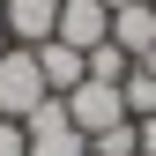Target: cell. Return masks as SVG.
Returning a JSON list of instances; mask_svg holds the SVG:
<instances>
[{
    "mask_svg": "<svg viewBox=\"0 0 156 156\" xmlns=\"http://www.w3.org/2000/svg\"><path fill=\"white\" fill-rule=\"evenodd\" d=\"M0 52H8V45H0Z\"/></svg>",
    "mask_w": 156,
    "mask_h": 156,
    "instance_id": "obj_15",
    "label": "cell"
},
{
    "mask_svg": "<svg viewBox=\"0 0 156 156\" xmlns=\"http://www.w3.org/2000/svg\"><path fill=\"white\" fill-rule=\"evenodd\" d=\"M60 104H67L74 134H104V126H119V119H126V104H119V82H82V89H67Z\"/></svg>",
    "mask_w": 156,
    "mask_h": 156,
    "instance_id": "obj_3",
    "label": "cell"
},
{
    "mask_svg": "<svg viewBox=\"0 0 156 156\" xmlns=\"http://www.w3.org/2000/svg\"><path fill=\"white\" fill-rule=\"evenodd\" d=\"M0 15H8V0H0Z\"/></svg>",
    "mask_w": 156,
    "mask_h": 156,
    "instance_id": "obj_14",
    "label": "cell"
},
{
    "mask_svg": "<svg viewBox=\"0 0 156 156\" xmlns=\"http://www.w3.org/2000/svg\"><path fill=\"white\" fill-rule=\"evenodd\" d=\"M149 8H156V0H149Z\"/></svg>",
    "mask_w": 156,
    "mask_h": 156,
    "instance_id": "obj_16",
    "label": "cell"
},
{
    "mask_svg": "<svg viewBox=\"0 0 156 156\" xmlns=\"http://www.w3.org/2000/svg\"><path fill=\"white\" fill-rule=\"evenodd\" d=\"M30 52H37V74H45V89H52V97H67V89H82V82H89V52L60 45V37H45V45H30Z\"/></svg>",
    "mask_w": 156,
    "mask_h": 156,
    "instance_id": "obj_5",
    "label": "cell"
},
{
    "mask_svg": "<svg viewBox=\"0 0 156 156\" xmlns=\"http://www.w3.org/2000/svg\"><path fill=\"white\" fill-rule=\"evenodd\" d=\"M134 67H149V74H156V52H149V60H134Z\"/></svg>",
    "mask_w": 156,
    "mask_h": 156,
    "instance_id": "obj_13",
    "label": "cell"
},
{
    "mask_svg": "<svg viewBox=\"0 0 156 156\" xmlns=\"http://www.w3.org/2000/svg\"><path fill=\"white\" fill-rule=\"evenodd\" d=\"M141 156H156V119H141Z\"/></svg>",
    "mask_w": 156,
    "mask_h": 156,
    "instance_id": "obj_12",
    "label": "cell"
},
{
    "mask_svg": "<svg viewBox=\"0 0 156 156\" xmlns=\"http://www.w3.org/2000/svg\"><path fill=\"white\" fill-rule=\"evenodd\" d=\"M23 134H30V156H89V134H74V119H67L60 97H45V104L23 119Z\"/></svg>",
    "mask_w": 156,
    "mask_h": 156,
    "instance_id": "obj_2",
    "label": "cell"
},
{
    "mask_svg": "<svg viewBox=\"0 0 156 156\" xmlns=\"http://www.w3.org/2000/svg\"><path fill=\"white\" fill-rule=\"evenodd\" d=\"M45 74H37V52L30 45H8L0 52V119H30L37 104H45Z\"/></svg>",
    "mask_w": 156,
    "mask_h": 156,
    "instance_id": "obj_1",
    "label": "cell"
},
{
    "mask_svg": "<svg viewBox=\"0 0 156 156\" xmlns=\"http://www.w3.org/2000/svg\"><path fill=\"white\" fill-rule=\"evenodd\" d=\"M0 156H30V134H23V119H0Z\"/></svg>",
    "mask_w": 156,
    "mask_h": 156,
    "instance_id": "obj_11",
    "label": "cell"
},
{
    "mask_svg": "<svg viewBox=\"0 0 156 156\" xmlns=\"http://www.w3.org/2000/svg\"><path fill=\"white\" fill-rule=\"evenodd\" d=\"M0 30H8V37H23V45H45V37L60 30V0H8Z\"/></svg>",
    "mask_w": 156,
    "mask_h": 156,
    "instance_id": "obj_6",
    "label": "cell"
},
{
    "mask_svg": "<svg viewBox=\"0 0 156 156\" xmlns=\"http://www.w3.org/2000/svg\"><path fill=\"white\" fill-rule=\"evenodd\" d=\"M89 156H141V119H119V126L89 134Z\"/></svg>",
    "mask_w": 156,
    "mask_h": 156,
    "instance_id": "obj_9",
    "label": "cell"
},
{
    "mask_svg": "<svg viewBox=\"0 0 156 156\" xmlns=\"http://www.w3.org/2000/svg\"><path fill=\"white\" fill-rule=\"evenodd\" d=\"M119 104H126V119H156V74L149 67H134L119 82Z\"/></svg>",
    "mask_w": 156,
    "mask_h": 156,
    "instance_id": "obj_8",
    "label": "cell"
},
{
    "mask_svg": "<svg viewBox=\"0 0 156 156\" xmlns=\"http://www.w3.org/2000/svg\"><path fill=\"white\" fill-rule=\"evenodd\" d=\"M126 74H134V60H126V52L104 37V45L89 52V82H126Z\"/></svg>",
    "mask_w": 156,
    "mask_h": 156,
    "instance_id": "obj_10",
    "label": "cell"
},
{
    "mask_svg": "<svg viewBox=\"0 0 156 156\" xmlns=\"http://www.w3.org/2000/svg\"><path fill=\"white\" fill-rule=\"evenodd\" d=\"M112 45H119L126 60H149V52H156V8H149V0H134V8L112 15Z\"/></svg>",
    "mask_w": 156,
    "mask_h": 156,
    "instance_id": "obj_7",
    "label": "cell"
},
{
    "mask_svg": "<svg viewBox=\"0 0 156 156\" xmlns=\"http://www.w3.org/2000/svg\"><path fill=\"white\" fill-rule=\"evenodd\" d=\"M52 37L74 45V52H97L112 37V8H104V0H60V30H52Z\"/></svg>",
    "mask_w": 156,
    "mask_h": 156,
    "instance_id": "obj_4",
    "label": "cell"
}]
</instances>
